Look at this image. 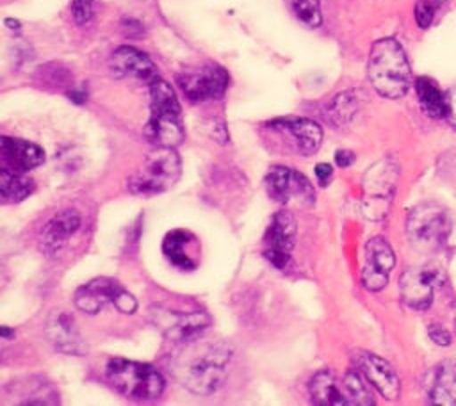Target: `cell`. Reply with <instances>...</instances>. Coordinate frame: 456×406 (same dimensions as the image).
<instances>
[{
	"label": "cell",
	"mask_w": 456,
	"mask_h": 406,
	"mask_svg": "<svg viewBox=\"0 0 456 406\" xmlns=\"http://www.w3.org/2000/svg\"><path fill=\"white\" fill-rule=\"evenodd\" d=\"M232 347L223 340L194 338L176 351L171 361L175 379L196 395L214 394L226 379Z\"/></svg>",
	"instance_id": "obj_1"
},
{
	"label": "cell",
	"mask_w": 456,
	"mask_h": 406,
	"mask_svg": "<svg viewBox=\"0 0 456 406\" xmlns=\"http://www.w3.org/2000/svg\"><path fill=\"white\" fill-rule=\"evenodd\" d=\"M367 78L374 91L390 100L404 96L411 84V71L403 46L385 37L372 45L367 61Z\"/></svg>",
	"instance_id": "obj_2"
},
{
	"label": "cell",
	"mask_w": 456,
	"mask_h": 406,
	"mask_svg": "<svg viewBox=\"0 0 456 406\" xmlns=\"http://www.w3.org/2000/svg\"><path fill=\"white\" fill-rule=\"evenodd\" d=\"M150 119L144 135L159 148H175L183 141L180 103L173 87L160 77L150 85Z\"/></svg>",
	"instance_id": "obj_3"
},
{
	"label": "cell",
	"mask_w": 456,
	"mask_h": 406,
	"mask_svg": "<svg viewBox=\"0 0 456 406\" xmlns=\"http://www.w3.org/2000/svg\"><path fill=\"white\" fill-rule=\"evenodd\" d=\"M107 379L116 392L132 401L159 399L166 388L162 374L148 363L110 358L105 367Z\"/></svg>",
	"instance_id": "obj_4"
},
{
	"label": "cell",
	"mask_w": 456,
	"mask_h": 406,
	"mask_svg": "<svg viewBox=\"0 0 456 406\" xmlns=\"http://www.w3.org/2000/svg\"><path fill=\"white\" fill-rule=\"evenodd\" d=\"M182 175V160L175 148H159L150 153L142 166L128 178L134 194L153 196L171 189Z\"/></svg>",
	"instance_id": "obj_5"
},
{
	"label": "cell",
	"mask_w": 456,
	"mask_h": 406,
	"mask_svg": "<svg viewBox=\"0 0 456 406\" xmlns=\"http://www.w3.org/2000/svg\"><path fill=\"white\" fill-rule=\"evenodd\" d=\"M451 233L447 212L435 203H422L410 210L406 217V235L410 242L422 251L440 248Z\"/></svg>",
	"instance_id": "obj_6"
},
{
	"label": "cell",
	"mask_w": 456,
	"mask_h": 406,
	"mask_svg": "<svg viewBox=\"0 0 456 406\" xmlns=\"http://www.w3.org/2000/svg\"><path fill=\"white\" fill-rule=\"evenodd\" d=\"M399 169L392 158H381L363 175L362 210L369 219H381L387 215L395 191Z\"/></svg>",
	"instance_id": "obj_7"
},
{
	"label": "cell",
	"mask_w": 456,
	"mask_h": 406,
	"mask_svg": "<svg viewBox=\"0 0 456 406\" xmlns=\"http://www.w3.org/2000/svg\"><path fill=\"white\" fill-rule=\"evenodd\" d=\"M178 87L191 103L221 98L230 84V77L224 68L217 64H203L200 68L183 69L178 75Z\"/></svg>",
	"instance_id": "obj_8"
},
{
	"label": "cell",
	"mask_w": 456,
	"mask_h": 406,
	"mask_svg": "<svg viewBox=\"0 0 456 406\" xmlns=\"http://www.w3.org/2000/svg\"><path fill=\"white\" fill-rule=\"evenodd\" d=\"M264 183H265L267 194L281 205H289L290 201H296L310 207L315 203V191L310 180L292 167H285V166L271 167L265 175Z\"/></svg>",
	"instance_id": "obj_9"
},
{
	"label": "cell",
	"mask_w": 456,
	"mask_h": 406,
	"mask_svg": "<svg viewBox=\"0 0 456 406\" xmlns=\"http://www.w3.org/2000/svg\"><path fill=\"white\" fill-rule=\"evenodd\" d=\"M445 281V274L438 267H410L401 274L399 290L406 306L413 310L429 308L435 290L440 288Z\"/></svg>",
	"instance_id": "obj_10"
},
{
	"label": "cell",
	"mask_w": 456,
	"mask_h": 406,
	"mask_svg": "<svg viewBox=\"0 0 456 406\" xmlns=\"http://www.w3.org/2000/svg\"><path fill=\"white\" fill-rule=\"evenodd\" d=\"M151 317L162 335L176 344H185L201 337L212 322L207 312H169L157 308L151 312Z\"/></svg>",
	"instance_id": "obj_11"
},
{
	"label": "cell",
	"mask_w": 456,
	"mask_h": 406,
	"mask_svg": "<svg viewBox=\"0 0 456 406\" xmlns=\"http://www.w3.org/2000/svg\"><path fill=\"white\" fill-rule=\"evenodd\" d=\"M294 239H296V219L287 210L276 212L264 235V246H265L264 256L276 269H285L290 260Z\"/></svg>",
	"instance_id": "obj_12"
},
{
	"label": "cell",
	"mask_w": 456,
	"mask_h": 406,
	"mask_svg": "<svg viewBox=\"0 0 456 406\" xmlns=\"http://www.w3.org/2000/svg\"><path fill=\"white\" fill-rule=\"evenodd\" d=\"M395 265L392 246L383 237H372L365 244V264L362 269V283L367 290L378 292L388 283V276Z\"/></svg>",
	"instance_id": "obj_13"
},
{
	"label": "cell",
	"mask_w": 456,
	"mask_h": 406,
	"mask_svg": "<svg viewBox=\"0 0 456 406\" xmlns=\"http://www.w3.org/2000/svg\"><path fill=\"white\" fill-rule=\"evenodd\" d=\"M353 363L356 370H360L362 376L369 381V385H372L385 399L395 401L399 397V376L387 360L369 351H354Z\"/></svg>",
	"instance_id": "obj_14"
},
{
	"label": "cell",
	"mask_w": 456,
	"mask_h": 406,
	"mask_svg": "<svg viewBox=\"0 0 456 406\" xmlns=\"http://www.w3.org/2000/svg\"><path fill=\"white\" fill-rule=\"evenodd\" d=\"M269 128L289 139V144L301 155H312L322 142V128L308 118H276L269 121Z\"/></svg>",
	"instance_id": "obj_15"
},
{
	"label": "cell",
	"mask_w": 456,
	"mask_h": 406,
	"mask_svg": "<svg viewBox=\"0 0 456 406\" xmlns=\"http://www.w3.org/2000/svg\"><path fill=\"white\" fill-rule=\"evenodd\" d=\"M109 69L118 78H135L148 85L159 78V69L148 53L128 45H123L112 52Z\"/></svg>",
	"instance_id": "obj_16"
},
{
	"label": "cell",
	"mask_w": 456,
	"mask_h": 406,
	"mask_svg": "<svg viewBox=\"0 0 456 406\" xmlns=\"http://www.w3.org/2000/svg\"><path fill=\"white\" fill-rule=\"evenodd\" d=\"M46 337L52 342V345L64 353V354H84L86 344L84 338L77 328L75 319L62 310H57L50 315L46 322Z\"/></svg>",
	"instance_id": "obj_17"
},
{
	"label": "cell",
	"mask_w": 456,
	"mask_h": 406,
	"mask_svg": "<svg viewBox=\"0 0 456 406\" xmlns=\"http://www.w3.org/2000/svg\"><path fill=\"white\" fill-rule=\"evenodd\" d=\"M123 290V285L112 278H94L89 283L82 285L75 292V306L80 312H86L89 315H96L105 304L116 303L119 292Z\"/></svg>",
	"instance_id": "obj_18"
},
{
	"label": "cell",
	"mask_w": 456,
	"mask_h": 406,
	"mask_svg": "<svg viewBox=\"0 0 456 406\" xmlns=\"http://www.w3.org/2000/svg\"><path fill=\"white\" fill-rule=\"evenodd\" d=\"M80 228V215L77 210H62L55 214L43 228L39 248L45 255L55 256Z\"/></svg>",
	"instance_id": "obj_19"
},
{
	"label": "cell",
	"mask_w": 456,
	"mask_h": 406,
	"mask_svg": "<svg viewBox=\"0 0 456 406\" xmlns=\"http://www.w3.org/2000/svg\"><path fill=\"white\" fill-rule=\"evenodd\" d=\"M0 151L9 167L18 171H30L45 162L43 148L25 139L4 135L0 139Z\"/></svg>",
	"instance_id": "obj_20"
},
{
	"label": "cell",
	"mask_w": 456,
	"mask_h": 406,
	"mask_svg": "<svg viewBox=\"0 0 456 406\" xmlns=\"http://www.w3.org/2000/svg\"><path fill=\"white\" fill-rule=\"evenodd\" d=\"M428 397L433 404L456 406V361H442L428 378Z\"/></svg>",
	"instance_id": "obj_21"
},
{
	"label": "cell",
	"mask_w": 456,
	"mask_h": 406,
	"mask_svg": "<svg viewBox=\"0 0 456 406\" xmlns=\"http://www.w3.org/2000/svg\"><path fill=\"white\" fill-rule=\"evenodd\" d=\"M308 392H310L312 402L319 404V406L349 404V399L346 395L342 381H338L337 376L328 369L319 370L312 376V379L308 383Z\"/></svg>",
	"instance_id": "obj_22"
},
{
	"label": "cell",
	"mask_w": 456,
	"mask_h": 406,
	"mask_svg": "<svg viewBox=\"0 0 456 406\" xmlns=\"http://www.w3.org/2000/svg\"><path fill=\"white\" fill-rule=\"evenodd\" d=\"M194 244V237L185 230H173L166 233L162 240V253L175 267L183 271H192L196 267V260L192 258L191 248Z\"/></svg>",
	"instance_id": "obj_23"
},
{
	"label": "cell",
	"mask_w": 456,
	"mask_h": 406,
	"mask_svg": "<svg viewBox=\"0 0 456 406\" xmlns=\"http://www.w3.org/2000/svg\"><path fill=\"white\" fill-rule=\"evenodd\" d=\"M415 91L420 102V107L429 118H445L447 116V96L440 91L438 84L429 77H420L415 80Z\"/></svg>",
	"instance_id": "obj_24"
},
{
	"label": "cell",
	"mask_w": 456,
	"mask_h": 406,
	"mask_svg": "<svg viewBox=\"0 0 456 406\" xmlns=\"http://www.w3.org/2000/svg\"><path fill=\"white\" fill-rule=\"evenodd\" d=\"M34 191V180L12 167H4L0 171V194L9 203H18L28 198Z\"/></svg>",
	"instance_id": "obj_25"
},
{
	"label": "cell",
	"mask_w": 456,
	"mask_h": 406,
	"mask_svg": "<svg viewBox=\"0 0 456 406\" xmlns=\"http://www.w3.org/2000/svg\"><path fill=\"white\" fill-rule=\"evenodd\" d=\"M356 110H358V96L354 94V91H344L331 100V103L328 105L326 118H330V121L335 126H344L353 119Z\"/></svg>",
	"instance_id": "obj_26"
},
{
	"label": "cell",
	"mask_w": 456,
	"mask_h": 406,
	"mask_svg": "<svg viewBox=\"0 0 456 406\" xmlns=\"http://www.w3.org/2000/svg\"><path fill=\"white\" fill-rule=\"evenodd\" d=\"M369 381L362 376L360 370H347L342 378V385L346 390V395L349 399V404H360V406H369L374 404L372 392L367 385Z\"/></svg>",
	"instance_id": "obj_27"
},
{
	"label": "cell",
	"mask_w": 456,
	"mask_h": 406,
	"mask_svg": "<svg viewBox=\"0 0 456 406\" xmlns=\"http://www.w3.org/2000/svg\"><path fill=\"white\" fill-rule=\"evenodd\" d=\"M285 4L303 25L317 28L322 23L321 0H285Z\"/></svg>",
	"instance_id": "obj_28"
},
{
	"label": "cell",
	"mask_w": 456,
	"mask_h": 406,
	"mask_svg": "<svg viewBox=\"0 0 456 406\" xmlns=\"http://www.w3.org/2000/svg\"><path fill=\"white\" fill-rule=\"evenodd\" d=\"M436 4L433 0H419L415 5V21L420 28H428L435 18Z\"/></svg>",
	"instance_id": "obj_29"
},
{
	"label": "cell",
	"mask_w": 456,
	"mask_h": 406,
	"mask_svg": "<svg viewBox=\"0 0 456 406\" xmlns=\"http://www.w3.org/2000/svg\"><path fill=\"white\" fill-rule=\"evenodd\" d=\"M71 16L78 25H86L94 16L93 0H73L71 2Z\"/></svg>",
	"instance_id": "obj_30"
},
{
	"label": "cell",
	"mask_w": 456,
	"mask_h": 406,
	"mask_svg": "<svg viewBox=\"0 0 456 406\" xmlns=\"http://www.w3.org/2000/svg\"><path fill=\"white\" fill-rule=\"evenodd\" d=\"M428 335H429V338H431L435 344H438V345H449V344L452 342L451 333H449L444 326H440V324H429Z\"/></svg>",
	"instance_id": "obj_31"
},
{
	"label": "cell",
	"mask_w": 456,
	"mask_h": 406,
	"mask_svg": "<svg viewBox=\"0 0 456 406\" xmlns=\"http://www.w3.org/2000/svg\"><path fill=\"white\" fill-rule=\"evenodd\" d=\"M447 96V121L449 125L456 130V87L451 89L449 93H445Z\"/></svg>",
	"instance_id": "obj_32"
},
{
	"label": "cell",
	"mask_w": 456,
	"mask_h": 406,
	"mask_svg": "<svg viewBox=\"0 0 456 406\" xmlns=\"http://www.w3.org/2000/svg\"><path fill=\"white\" fill-rule=\"evenodd\" d=\"M331 173H333V169H331V166L326 164V162H319V164L315 166V176H317V180H319L321 185H326V183H328V180L331 178Z\"/></svg>",
	"instance_id": "obj_33"
},
{
	"label": "cell",
	"mask_w": 456,
	"mask_h": 406,
	"mask_svg": "<svg viewBox=\"0 0 456 406\" xmlns=\"http://www.w3.org/2000/svg\"><path fill=\"white\" fill-rule=\"evenodd\" d=\"M353 160H354V155L349 150H338L335 153V162H337L338 167H347V166L353 164Z\"/></svg>",
	"instance_id": "obj_34"
},
{
	"label": "cell",
	"mask_w": 456,
	"mask_h": 406,
	"mask_svg": "<svg viewBox=\"0 0 456 406\" xmlns=\"http://www.w3.org/2000/svg\"><path fill=\"white\" fill-rule=\"evenodd\" d=\"M68 96H69V100H73L75 103H82V102L86 100L87 93H86L84 89H77V87H71V91L68 93Z\"/></svg>",
	"instance_id": "obj_35"
},
{
	"label": "cell",
	"mask_w": 456,
	"mask_h": 406,
	"mask_svg": "<svg viewBox=\"0 0 456 406\" xmlns=\"http://www.w3.org/2000/svg\"><path fill=\"white\" fill-rule=\"evenodd\" d=\"M4 23H5L11 30H20V21H18V20H11V18H7Z\"/></svg>",
	"instance_id": "obj_36"
},
{
	"label": "cell",
	"mask_w": 456,
	"mask_h": 406,
	"mask_svg": "<svg viewBox=\"0 0 456 406\" xmlns=\"http://www.w3.org/2000/svg\"><path fill=\"white\" fill-rule=\"evenodd\" d=\"M0 333H2L4 340H9V338H12V337H14V331H11L7 326H2V328H0Z\"/></svg>",
	"instance_id": "obj_37"
},
{
	"label": "cell",
	"mask_w": 456,
	"mask_h": 406,
	"mask_svg": "<svg viewBox=\"0 0 456 406\" xmlns=\"http://www.w3.org/2000/svg\"><path fill=\"white\" fill-rule=\"evenodd\" d=\"M454 326H456V322H454Z\"/></svg>",
	"instance_id": "obj_38"
}]
</instances>
